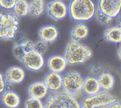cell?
Returning a JSON list of instances; mask_svg holds the SVG:
<instances>
[{"label": "cell", "mask_w": 121, "mask_h": 108, "mask_svg": "<svg viewBox=\"0 0 121 108\" xmlns=\"http://www.w3.org/2000/svg\"><path fill=\"white\" fill-rule=\"evenodd\" d=\"M96 9L91 0H74L69 3L68 12L75 21L84 22L91 20L95 16Z\"/></svg>", "instance_id": "1"}, {"label": "cell", "mask_w": 121, "mask_h": 108, "mask_svg": "<svg viewBox=\"0 0 121 108\" xmlns=\"http://www.w3.org/2000/svg\"><path fill=\"white\" fill-rule=\"evenodd\" d=\"M64 56L69 65L82 64L92 57V51L85 44L70 41L67 45Z\"/></svg>", "instance_id": "2"}, {"label": "cell", "mask_w": 121, "mask_h": 108, "mask_svg": "<svg viewBox=\"0 0 121 108\" xmlns=\"http://www.w3.org/2000/svg\"><path fill=\"white\" fill-rule=\"evenodd\" d=\"M19 19L14 13L0 15V39L7 41L14 38L18 27Z\"/></svg>", "instance_id": "3"}, {"label": "cell", "mask_w": 121, "mask_h": 108, "mask_svg": "<svg viewBox=\"0 0 121 108\" xmlns=\"http://www.w3.org/2000/svg\"><path fill=\"white\" fill-rule=\"evenodd\" d=\"M45 108H81V106L72 95L60 92L52 94L48 98Z\"/></svg>", "instance_id": "4"}, {"label": "cell", "mask_w": 121, "mask_h": 108, "mask_svg": "<svg viewBox=\"0 0 121 108\" xmlns=\"http://www.w3.org/2000/svg\"><path fill=\"white\" fill-rule=\"evenodd\" d=\"M117 101V98L106 91L84 98L81 103V108H97L111 105Z\"/></svg>", "instance_id": "5"}, {"label": "cell", "mask_w": 121, "mask_h": 108, "mask_svg": "<svg viewBox=\"0 0 121 108\" xmlns=\"http://www.w3.org/2000/svg\"><path fill=\"white\" fill-rule=\"evenodd\" d=\"M84 80L79 72L75 70L69 71L63 76L62 87L66 93L72 95L82 90Z\"/></svg>", "instance_id": "6"}, {"label": "cell", "mask_w": 121, "mask_h": 108, "mask_svg": "<svg viewBox=\"0 0 121 108\" xmlns=\"http://www.w3.org/2000/svg\"><path fill=\"white\" fill-rule=\"evenodd\" d=\"M22 63L28 70L37 72L41 70L43 67L44 59L43 55L35 51L26 54Z\"/></svg>", "instance_id": "7"}, {"label": "cell", "mask_w": 121, "mask_h": 108, "mask_svg": "<svg viewBox=\"0 0 121 108\" xmlns=\"http://www.w3.org/2000/svg\"><path fill=\"white\" fill-rule=\"evenodd\" d=\"M97 8L111 18L117 17L121 10V0H101L98 2Z\"/></svg>", "instance_id": "8"}, {"label": "cell", "mask_w": 121, "mask_h": 108, "mask_svg": "<svg viewBox=\"0 0 121 108\" xmlns=\"http://www.w3.org/2000/svg\"><path fill=\"white\" fill-rule=\"evenodd\" d=\"M25 77L26 72L23 67L18 66H11L6 71V86H9L10 84H20L23 82Z\"/></svg>", "instance_id": "9"}, {"label": "cell", "mask_w": 121, "mask_h": 108, "mask_svg": "<svg viewBox=\"0 0 121 108\" xmlns=\"http://www.w3.org/2000/svg\"><path fill=\"white\" fill-rule=\"evenodd\" d=\"M47 11L51 18L56 20H60L67 15L68 8L61 0H52L48 3Z\"/></svg>", "instance_id": "10"}, {"label": "cell", "mask_w": 121, "mask_h": 108, "mask_svg": "<svg viewBox=\"0 0 121 108\" xmlns=\"http://www.w3.org/2000/svg\"><path fill=\"white\" fill-rule=\"evenodd\" d=\"M62 78L60 74L50 71L45 75L43 82L49 91L55 92L62 87Z\"/></svg>", "instance_id": "11"}, {"label": "cell", "mask_w": 121, "mask_h": 108, "mask_svg": "<svg viewBox=\"0 0 121 108\" xmlns=\"http://www.w3.org/2000/svg\"><path fill=\"white\" fill-rule=\"evenodd\" d=\"M68 62L65 56L53 54L50 56L47 60V66L49 70L53 72L60 73L66 68Z\"/></svg>", "instance_id": "12"}, {"label": "cell", "mask_w": 121, "mask_h": 108, "mask_svg": "<svg viewBox=\"0 0 121 108\" xmlns=\"http://www.w3.org/2000/svg\"><path fill=\"white\" fill-rule=\"evenodd\" d=\"M38 35L41 41L43 42H52L57 40L59 35V31L54 25H45L39 29Z\"/></svg>", "instance_id": "13"}, {"label": "cell", "mask_w": 121, "mask_h": 108, "mask_svg": "<svg viewBox=\"0 0 121 108\" xmlns=\"http://www.w3.org/2000/svg\"><path fill=\"white\" fill-rule=\"evenodd\" d=\"M48 91L43 81H36L32 83L27 89V92L29 97L40 100L46 96Z\"/></svg>", "instance_id": "14"}, {"label": "cell", "mask_w": 121, "mask_h": 108, "mask_svg": "<svg viewBox=\"0 0 121 108\" xmlns=\"http://www.w3.org/2000/svg\"><path fill=\"white\" fill-rule=\"evenodd\" d=\"M89 34V29L87 25L84 23H79L74 25L69 32L70 41L79 42L87 37Z\"/></svg>", "instance_id": "15"}, {"label": "cell", "mask_w": 121, "mask_h": 108, "mask_svg": "<svg viewBox=\"0 0 121 108\" xmlns=\"http://www.w3.org/2000/svg\"><path fill=\"white\" fill-rule=\"evenodd\" d=\"M1 102L7 108H17L20 104L21 99L17 92L9 90L2 93Z\"/></svg>", "instance_id": "16"}, {"label": "cell", "mask_w": 121, "mask_h": 108, "mask_svg": "<svg viewBox=\"0 0 121 108\" xmlns=\"http://www.w3.org/2000/svg\"><path fill=\"white\" fill-rule=\"evenodd\" d=\"M97 78L94 76H89L84 79L82 90L87 96L94 95L100 91Z\"/></svg>", "instance_id": "17"}, {"label": "cell", "mask_w": 121, "mask_h": 108, "mask_svg": "<svg viewBox=\"0 0 121 108\" xmlns=\"http://www.w3.org/2000/svg\"><path fill=\"white\" fill-rule=\"evenodd\" d=\"M97 79L101 89L104 91H108L112 90L114 85V77L109 71H104L101 72Z\"/></svg>", "instance_id": "18"}, {"label": "cell", "mask_w": 121, "mask_h": 108, "mask_svg": "<svg viewBox=\"0 0 121 108\" xmlns=\"http://www.w3.org/2000/svg\"><path fill=\"white\" fill-rule=\"evenodd\" d=\"M104 38L105 41L112 43H121V28L117 26L107 28L104 32Z\"/></svg>", "instance_id": "19"}, {"label": "cell", "mask_w": 121, "mask_h": 108, "mask_svg": "<svg viewBox=\"0 0 121 108\" xmlns=\"http://www.w3.org/2000/svg\"><path fill=\"white\" fill-rule=\"evenodd\" d=\"M29 4V15L34 17H40L44 12L45 3L44 0H31Z\"/></svg>", "instance_id": "20"}, {"label": "cell", "mask_w": 121, "mask_h": 108, "mask_svg": "<svg viewBox=\"0 0 121 108\" xmlns=\"http://www.w3.org/2000/svg\"><path fill=\"white\" fill-rule=\"evenodd\" d=\"M13 9L14 13L18 17H25L29 14V2L25 0H16Z\"/></svg>", "instance_id": "21"}, {"label": "cell", "mask_w": 121, "mask_h": 108, "mask_svg": "<svg viewBox=\"0 0 121 108\" xmlns=\"http://www.w3.org/2000/svg\"><path fill=\"white\" fill-rule=\"evenodd\" d=\"M25 108H45V104L40 99L29 97L24 103Z\"/></svg>", "instance_id": "22"}, {"label": "cell", "mask_w": 121, "mask_h": 108, "mask_svg": "<svg viewBox=\"0 0 121 108\" xmlns=\"http://www.w3.org/2000/svg\"><path fill=\"white\" fill-rule=\"evenodd\" d=\"M95 17L97 22L103 25L109 24L112 19V18L102 13L97 8L96 9Z\"/></svg>", "instance_id": "23"}, {"label": "cell", "mask_w": 121, "mask_h": 108, "mask_svg": "<svg viewBox=\"0 0 121 108\" xmlns=\"http://www.w3.org/2000/svg\"><path fill=\"white\" fill-rule=\"evenodd\" d=\"M12 51L14 56L18 60H19L22 62L24 57L26 54L24 50L23 46V45H21V46L14 45L12 49Z\"/></svg>", "instance_id": "24"}, {"label": "cell", "mask_w": 121, "mask_h": 108, "mask_svg": "<svg viewBox=\"0 0 121 108\" xmlns=\"http://www.w3.org/2000/svg\"><path fill=\"white\" fill-rule=\"evenodd\" d=\"M13 40L14 46L23 45L28 41L26 36L22 33H17Z\"/></svg>", "instance_id": "25"}, {"label": "cell", "mask_w": 121, "mask_h": 108, "mask_svg": "<svg viewBox=\"0 0 121 108\" xmlns=\"http://www.w3.org/2000/svg\"><path fill=\"white\" fill-rule=\"evenodd\" d=\"M16 3V0H0L1 7L6 10L13 9Z\"/></svg>", "instance_id": "26"}, {"label": "cell", "mask_w": 121, "mask_h": 108, "mask_svg": "<svg viewBox=\"0 0 121 108\" xmlns=\"http://www.w3.org/2000/svg\"><path fill=\"white\" fill-rule=\"evenodd\" d=\"M35 51L43 55L46 51L47 46L46 43L42 41H38L35 43Z\"/></svg>", "instance_id": "27"}, {"label": "cell", "mask_w": 121, "mask_h": 108, "mask_svg": "<svg viewBox=\"0 0 121 108\" xmlns=\"http://www.w3.org/2000/svg\"><path fill=\"white\" fill-rule=\"evenodd\" d=\"M23 46L24 50L26 54L35 51V43L33 42L32 41H28Z\"/></svg>", "instance_id": "28"}, {"label": "cell", "mask_w": 121, "mask_h": 108, "mask_svg": "<svg viewBox=\"0 0 121 108\" xmlns=\"http://www.w3.org/2000/svg\"><path fill=\"white\" fill-rule=\"evenodd\" d=\"M0 91L1 93H2L5 91V88L6 86V83H5V79L2 74H0Z\"/></svg>", "instance_id": "29"}, {"label": "cell", "mask_w": 121, "mask_h": 108, "mask_svg": "<svg viewBox=\"0 0 121 108\" xmlns=\"http://www.w3.org/2000/svg\"><path fill=\"white\" fill-rule=\"evenodd\" d=\"M109 108H121V100L110 105Z\"/></svg>", "instance_id": "30"}, {"label": "cell", "mask_w": 121, "mask_h": 108, "mask_svg": "<svg viewBox=\"0 0 121 108\" xmlns=\"http://www.w3.org/2000/svg\"><path fill=\"white\" fill-rule=\"evenodd\" d=\"M116 55L118 59L121 61V45L117 48L116 51Z\"/></svg>", "instance_id": "31"}, {"label": "cell", "mask_w": 121, "mask_h": 108, "mask_svg": "<svg viewBox=\"0 0 121 108\" xmlns=\"http://www.w3.org/2000/svg\"><path fill=\"white\" fill-rule=\"evenodd\" d=\"M92 71L94 72V73H97L99 71V68L98 67H96V66H94L92 67Z\"/></svg>", "instance_id": "32"}, {"label": "cell", "mask_w": 121, "mask_h": 108, "mask_svg": "<svg viewBox=\"0 0 121 108\" xmlns=\"http://www.w3.org/2000/svg\"><path fill=\"white\" fill-rule=\"evenodd\" d=\"M110 105H107V106H102L101 107H99L97 108H109Z\"/></svg>", "instance_id": "33"}, {"label": "cell", "mask_w": 121, "mask_h": 108, "mask_svg": "<svg viewBox=\"0 0 121 108\" xmlns=\"http://www.w3.org/2000/svg\"><path fill=\"white\" fill-rule=\"evenodd\" d=\"M119 21V26L121 28V16L120 17Z\"/></svg>", "instance_id": "34"}]
</instances>
